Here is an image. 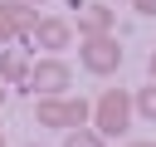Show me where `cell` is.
Instances as JSON below:
<instances>
[{
	"label": "cell",
	"mask_w": 156,
	"mask_h": 147,
	"mask_svg": "<svg viewBox=\"0 0 156 147\" xmlns=\"http://www.w3.org/2000/svg\"><path fill=\"white\" fill-rule=\"evenodd\" d=\"M127 123H132V93H127V88H107V93L93 103V127H98L102 137H122Z\"/></svg>",
	"instance_id": "2"
},
{
	"label": "cell",
	"mask_w": 156,
	"mask_h": 147,
	"mask_svg": "<svg viewBox=\"0 0 156 147\" xmlns=\"http://www.w3.org/2000/svg\"><path fill=\"white\" fill-rule=\"evenodd\" d=\"M112 24H117V15L102 5V0H93V5H78V39L83 34H112Z\"/></svg>",
	"instance_id": "7"
},
{
	"label": "cell",
	"mask_w": 156,
	"mask_h": 147,
	"mask_svg": "<svg viewBox=\"0 0 156 147\" xmlns=\"http://www.w3.org/2000/svg\"><path fill=\"white\" fill-rule=\"evenodd\" d=\"M107 137L98 132V127H68L63 132V147H102Z\"/></svg>",
	"instance_id": "9"
},
{
	"label": "cell",
	"mask_w": 156,
	"mask_h": 147,
	"mask_svg": "<svg viewBox=\"0 0 156 147\" xmlns=\"http://www.w3.org/2000/svg\"><path fill=\"white\" fill-rule=\"evenodd\" d=\"M29 69H34V59H29V49H0V78L10 83V88H20V83H29Z\"/></svg>",
	"instance_id": "8"
},
{
	"label": "cell",
	"mask_w": 156,
	"mask_h": 147,
	"mask_svg": "<svg viewBox=\"0 0 156 147\" xmlns=\"http://www.w3.org/2000/svg\"><path fill=\"white\" fill-rule=\"evenodd\" d=\"M29 147H39V142H29Z\"/></svg>",
	"instance_id": "15"
},
{
	"label": "cell",
	"mask_w": 156,
	"mask_h": 147,
	"mask_svg": "<svg viewBox=\"0 0 156 147\" xmlns=\"http://www.w3.org/2000/svg\"><path fill=\"white\" fill-rule=\"evenodd\" d=\"M136 5V15H156V0H132Z\"/></svg>",
	"instance_id": "11"
},
{
	"label": "cell",
	"mask_w": 156,
	"mask_h": 147,
	"mask_svg": "<svg viewBox=\"0 0 156 147\" xmlns=\"http://www.w3.org/2000/svg\"><path fill=\"white\" fill-rule=\"evenodd\" d=\"M88 113H93V108H88L83 98H68V93H54V98H39V103H34V123H39V127H54V132L83 127Z\"/></svg>",
	"instance_id": "1"
},
{
	"label": "cell",
	"mask_w": 156,
	"mask_h": 147,
	"mask_svg": "<svg viewBox=\"0 0 156 147\" xmlns=\"http://www.w3.org/2000/svg\"><path fill=\"white\" fill-rule=\"evenodd\" d=\"M127 147H156V142H127Z\"/></svg>",
	"instance_id": "14"
},
{
	"label": "cell",
	"mask_w": 156,
	"mask_h": 147,
	"mask_svg": "<svg viewBox=\"0 0 156 147\" xmlns=\"http://www.w3.org/2000/svg\"><path fill=\"white\" fill-rule=\"evenodd\" d=\"M132 108H136L141 118H151V123H156V78H151L146 88H136V98H132Z\"/></svg>",
	"instance_id": "10"
},
{
	"label": "cell",
	"mask_w": 156,
	"mask_h": 147,
	"mask_svg": "<svg viewBox=\"0 0 156 147\" xmlns=\"http://www.w3.org/2000/svg\"><path fill=\"white\" fill-rule=\"evenodd\" d=\"M29 88L39 98H54V93H68L73 88V69L63 64V54H44L34 69H29Z\"/></svg>",
	"instance_id": "4"
},
{
	"label": "cell",
	"mask_w": 156,
	"mask_h": 147,
	"mask_svg": "<svg viewBox=\"0 0 156 147\" xmlns=\"http://www.w3.org/2000/svg\"><path fill=\"white\" fill-rule=\"evenodd\" d=\"M0 147H5V137H0Z\"/></svg>",
	"instance_id": "17"
},
{
	"label": "cell",
	"mask_w": 156,
	"mask_h": 147,
	"mask_svg": "<svg viewBox=\"0 0 156 147\" xmlns=\"http://www.w3.org/2000/svg\"><path fill=\"white\" fill-rule=\"evenodd\" d=\"M29 5H39V0H29Z\"/></svg>",
	"instance_id": "16"
},
{
	"label": "cell",
	"mask_w": 156,
	"mask_h": 147,
	"mask_svg": "<svg viewBox=\"0 0 156 147\" xmlns=\"http://www.w3.org/2000/svg\"><path fill=\"white\" fill-rule=\"evenodd\" d=\"M146 69H151V78H156V49H151V59H146Z\"/></svg>",
	"instance_id": "12"
},
{
	"label": "cell",
	"mask_w": 156,
	"mask_h": 147,
	"mask_svg": "<svg viewBox=\"0 0 156 147\" xmlns=\"http://www.w3.org/2000/svg\"><path fill=\"white\" fill-rule=\"evenodd\" d=\"M5 88H10V83H5V78H0V108H5Z\"/></svg>",
	"instance_id": "13"
},
{
	"label": "cell",
	"mask_w": 156,
	"mask_h": 147,
	"mask_svg": "<svg viewBox=\"0 0 156 147\" xmlns=\"http://www.w3.org/2000/svg\"><path fill=\"white\" fill-rule=\"evenodd\" d=\"M78 64H83L88 74L107 78V74L122 69V44H117L112 34H83V44H78Z\"/></svg>",
	"instance_id": "3"
},
{
	"label": "cell",
	"mask_w": 156,
	"mask_h": 147,
	"mask_svg": "<svg viewBox=\"0 0 156 147\" xmlns=\"http://www.w3.org/2000/svg\"><path fill=\"white\" fill-rule=\"evenodd\" d=\"M29 44H39V49H49V54H63V49L73 44V24H68V20H58V15H49V20H39V24H34Z\"/></svg>",
	"instance_id": "6"
},
{
	"label": "cell",
	"mask_w": 156,
	"mask_h": 147,
	"mask_svg": "<svg viewBox=\"0 0 156 147\" xmlns=\"http://www.w3.org/2000/svg\"><path fill=\"white\" fill-rule=\"evenodd\" d=\"M34 24H39V15H34L29 0H0V44H20V39H29Z\"/></svg>",
	"instance_id": "5"
}]
</instances>
